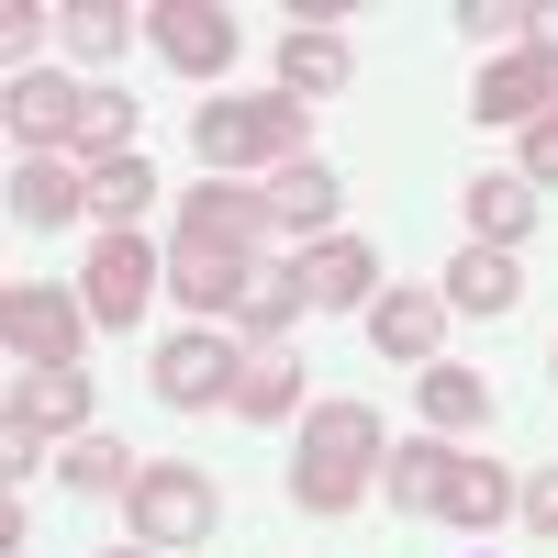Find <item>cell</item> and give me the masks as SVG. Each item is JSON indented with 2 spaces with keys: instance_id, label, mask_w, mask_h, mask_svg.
Here are the masks:
<instances>
[{
  "instance_id": "obj_25",
  "label": "cell",
  "mask_w": 558,
  "mask_h": 558,
  "mask_svg": "<svg viewBox=\"0 0 558 558\" xmlns=\"http://www.w3.org/2000/svg\"><path fill=\"white\" fill-rule=\"evenodd\" d=\"M57 34H68V57H89V68H112L123 45H134V23L112 12V0H78V12H57Z\"/></svg>"
},
{
  "instance_id": "obj_29",
  "label": "cell",
  "mask_w": 558,
  "mask_h": 558,
  "mask_svg": "<svg viewBox=\"0 0 558 558\" xmlns=\"http://www.w3.org/2000/svg\"><path fill=\"white\" fill-rule=\"evenodd\" d=\"M525 179H536V191H558V112L525 123Z\"/></svg>"
},
{
  "instance_id": "obj_9",
  "label": "cell",
  "mask_w": 558,
  "mask_h": 558,
  "mask_svg": "<svg viewBox=\"0 0 558 558\" xmlns=\"http://www.w3.org/2000/svg\"><path fill=\"white\" fill-rule=\"evenodd\" d=\"M12 146H78V123H89V89H68L57 68H12Z\"/></svg>"
},
{
  "instance_id": "obj_1",
  "label": "cell",
  "mask_w": 558,
  "mask_h": 558,
  "mask_svg": "<svg viewBox=\"0 0 558 558\" xmlns=\"http://www.w3.org/2000/svg\"><path fill=\"white\" fill-rule=\"evenodd\" d=\"M380 492L402 502V514H436V525H502L514 514V481L492 470V458H458L447 436H413V447H391L380 458Z\"/></svg>"
},
{
  "instance_id": "obj_27",
  "label": "cell",
  "mask_w": 558,
  "mask_h": 558,
  "mask_svg": "<svg viewBox=\"0 0 558 558\" xmlns=\"http://www.w3.org/2000/svg\"><path fill=\"white\" fill-rule=\"evenodd\" d=\"M291 313H302V268H257V279H246V302H235L246 336H279Z\"/></svg>"
},
{
  "instance_id": "obj_16",
  "label": "cell",
  "mask_w": 558,
  "mask_h": 558,
  "mask_svg": "<svg viewBox=\"0 0 558 558\" xmlns=\"http://www.w3.org/2000/svg\"><path fill=\"white\" fill-rule=\"evenodd\" d=\"M368 336H380V357H436L447 291H380V302H368Z\"/></svg>"
},
{
  "instance_id": "obj_11",
  "label": "cell",
  "mask_w": 558,
  "mask_h": 558,
  "mask_svg": "<svg viewBox=\"0 0 558 558\" xmlns=\"http://www.w3.org/2000/svg\"><path fill=\"white\" fill-rule=\"evenodd\" d=\"M525 235H536V179H525V168L470 179V246H502V257H514Z\"/></svg>"
},
{
  "instance_id": "obj_19",
  "label": "cell",
  "mask_w": 558,
  "mask_h": 558,
  "mask_svg": "<svg viewBox=\"0 0 558 558\" xmlns=\"http://www.w3.org/2000/svg\"><path fill=\"white\" fill-rule=\"evenodd\" d=\"M279 89L291 101H324V89H347V34H279Z\"/></svg>"
},
{
  "instance_id": "obj_30",
  "label": "cell",
  "mask_w": 558,
  "mask_h": 558,
  "mask_svg": "<svg viewBox=\"0 0 558 558\" xmlns=\"http://www.w3.org/2000/svg\"><path fill=\"white\" fill-rule=\"evenodd\" d=\"M514 514H525L536 536H558V470H536V481H514Z\"/></svg>"
},
{
  "instance_id": "obj_15",
  "label": "cell",
  "mask_w": 558,
  "mask_h": 558,
  "mask_svg": "<svg viewBox=\"0 0 558 558\" xmlns=\"http://www.w3.org/2000/svg\"><path fill=\"white\" fill-rule=\"evenodd\" d=\"M380 291V257H368L357 235H324L313 257H302V302H324V313H347V302H368Z\"/></svg>"
},
{
  "instance_id": "obj_13",
  "label": "cell",
  "mask_w": 558,
  "mask_h": 558,
  "mask_svg": "<svg viewBox=\"0 0 558 558\" xmlns=\"http://www.w3.org/2000/svg\"><path fill=\"white\" fill-rule=\"evenodd\" d=\"M246 279H257V257H223V246H179V257H168V291L191 302L202 324H213V313H235V302H246Z\"/></svg>"
},
{
  "instance_id": "obj_10",
  "label": "cell",
  "mask_w": 558,
  "mask_h": 558,
  "mask_svg": "<svg viewBox=\"0 0 558 558\" xmlns=\"http://www.w3.org/2000/svg\"><path fill=\"white\" fill-rule=\"evenodd\" d=\"M146 34H157V57H168L179 78H213L223 57H235V23H223L213 0H157V12H146Z\"/></svg>"
},
{
  "instance_id": "obj_20",
  "label": "cell",
  "mask_w": 558,
  "mask_h": 558,
  "mask_svg": "<svg viewBox=\"0 0 558 558\" xmlns=\"http://www.w3.org/2000/svg\"><path fill=\"white\" fill-rule=\"evenodd\" d=\"M336 202H347V191H336V168H313V157L268 179V213L291 223V235H324V223H336Z\"/></svg>"
},
{
  "instance_id": "obj_12",
  "label": "cell",
  "mask_w": 558,
  "mask_h": 558,
  "mask_svg": "<svg viewBox=\"0 0 558 558\" xmlns=\"http://www.w3.org/2000/svg\"><path fill=\"white\" fill-rule=\"evenodd\" d=\"M470 112H481V123H536V112H558V68H536V57H492L481 89H470Z\"/></svg>"
},
{
  "instance_id": "obj_14",
  "label": "cell",
  "mask_w": 558,
  "mask_h": 558,
  "mask_svg": "<svg viewBox=\"0 0 558 558\" xmlns=\"http://www.w3.org/2000/svg\"><path fill=\"white\" fill-rule=\"evenodd\" d=\"M436 291H447V313H514L525 302V268L502 246H458V268L436 279Z\"/></svg>"
},
{
  "instance_id": "obj_3",
  "label": "cell",
  "mask_w": 558,
  "mask_h": 558,
  "mask_svg": "<svg viewBox=\"0 0 558 558\" xmlns=\"http://www.w3.org/2000/svg\"><path fill=\"white\" fill-rule=\"evenodd\" d=\"M302 101L291 89H257V101H213V112H191V146H202V168H302Z\"/></svg>"
},
{
  "instance_id": "obj_7",
  "label": "cell",
  "mask_w": 558,
  "mask_h": 558,
  "mask_svg": "<svg viewBox=\"0 0 558 558\" xmlns=\"http://www.w3.org/2000/svg\"><path fill=\"white\" fill-rule=\"evenodd\" d=\"M268 223H279L268 191H246V179H202V191L179 202V246H223V257H246Z\"/></svg>"
},
{
  "instance_id": "obj_26",
  "label": "cell",
  "mask_w": 558,
  "mask_h": 558,
  "mask_svg": "<svg viewBox=\"0 0 558 558\" xmlns=\"http://www.w3.org/2000/svg\"><path fill=\"white\" fill-rule=\"evenodd\" d=\"M134 470H146V458H134L123 436H78L68 447V492H134Z\"/></svg>"
},
{
  "instance_id": "obj_28",
  "label": "cell",
  "mask_w": 558,
  "mask_h": 558,
  "mask_svg": "<svg viewBox=\"0 0 558 558\" xmlns=\"http://www.w3.org/2000/svg\"><path fill=\"white\" fill-rule=\"evenodd\" d=\"M458 23H470V34H536V12H514V0H458Z\"/></svg>"
},
{
  "instance_id": "obj_5",
  "label": "cell",
  "mask_w": 558,
  "mask_h": 558,
  "mask_svg": "<svg viewBox=\"0 0 558 558\" xmlns=\"http://www.w3.org/2000/svg\"><path fill=\"white\" fill-rule=\"evenodd\" d=\"M235 347H223L213 336V324H191V336H168L157 347V368H146V380H157V402H179V413H202V402H235Z\"/></svg>"
},
{
  "instance_id": "obj_32",
  "label": "cell",
  "mask_w": 558,
  "mask_h": 558,
  "mask_svg": "<svg viewBox=\"0 0 558 558\" xmlns=\"http://www.w3.org/2000/svg\"><path fill=\"white\" fill-rule=\"evenodd\" d=\"M123 558H157V547H123Z\"/></svg>"
},
{
  "instance_id": "obj_24",
  "label": "cell",
  "mask_w": 558,
  "mask_h": 558,
  "mask_svg": "<svg viewBox=\"0 0 558 558\" xmlns=\"http://www.w3.org/2000/svg\"><path fill=\"white\" fill-rule=\"evenodd\" d=\"M78 157H89V168H123V157H134V101H123V89H89Z\"/></svg>"
},
{
  "instance_id": "obj_22",
  "label": "cell",
  "mask_w": 558,
  "mask_h": 558,
  "mask_svg": "<svg viewBox=\"0 0 558 558\" xmlns=\"http://www.w3.org/2000/svg\"><path fill=\"white\" fill-rule=\"evenodd\" d=\"M481 413H492V380H481V368H425V425H436V436H470Z\"/></svg>"
},
{
  "instance_id": "obj_17",
  "label": "cell",
  "mask_w": 558,
  "mask_h": 558,
  "mask_svg": "<svg viewBox=\"0 0 558 558\" xmlns=\"http://www.w3.org/2000/svg\"><path fill=\"white\" fill-rule=\"evenodd\" d=\"M12 425H34V436H78V425H89V380H78V368H34V380L12 391Z\"/></svg>"
},
{
  "instance_id": "obj_21",
  "label": "cell",
  "mask_w": 558,
  "mask_h": 558,
  "mask_svg": "<svg viewBox=\"0 0 558 558\" xmlns=\"http://www.w3.org/2000/svg\"><path fill=\"white\" fill-rule=\"evenodd\" d=\"M12 213L23 223H68V213H89V179H68L57 157H23L12 168Z\"/></svg>"
},
{
  "instance_id": "obj_6",
  "label": "cell",
  "mask_w": 558,
  "mask_h": 558,
  "mask_svg": "<svg viewBox=\"0 0 558 558\" xmlns=\"http://www.w3.org/2000/svg\"><path fill=\"white\" fill-rule=\"evenodd\" d=\"M78 324H89V302H68V291H23L0 302V347L12 357H34V368H78Z\"/></svg>"
},
{
  "instance_id": "obj_4",
  "label": "cell",
  "mask_w": 558,
  "mask_h": 558,
  "mask_svg": "<svg viewBox=\"0 0 558 558\" xmlns=\"http://www.w3.org/2000/svg\"><path fill=\"white\" fill-rule=\"evenodd\" d=\"M123 502H134V536H146V547H191V536H213V514H223L191 458H146Z\"/></svg>"
},
{
  "instance_id": "obj_18",
  "label": "cell",
  "mask_w": 558,
  "mask_h": 558,
  "mask_svg": "<svg viewBox=\"0 0 558 558\" xmlns=\"http://www.w3.org/2000/svg\"><path fill=\"white\" fill-rule=\"evenodd\" d=\"M235 413H246V425H279V413H302V357H291V347H257V357L235 368Z\"/></svg>"
},
{
  "instance_id": "obj_31",
  "label": "cell",
  "mask_w": 558,
  "mask_h": 558,
  "mask_svg": "<svg viewBox=\"0 0 558 558\" xmlns=\"http://www.w3.org/2000/svg\"><path fill=\"white\" fill-rule=\"evenodd\" d=\"M525 57H536V68H558V12H536V34H525Z\"/></svg>"
},
{
  "instance_id": "obj_23",
  "label": "cell",
  "mask_w": 558,
  "mask_h": 558,
  "mask_svg": "<svg viewBox=\"0 0 558 558\" xmlns=\"http://www.w3.org/2000/svg\"><path fill=\"white\" fill-rule=\"evenodd\" d=\"M157 202V179L146 157H123V168H89V213H101V235H134V213Z\"/></svg>"
},
{
  "instance_id": "obj_2",
  "label": "cell",
  "mask_w": 558,
  "mask_h": 558,
  "mask_svg": "<svg viewBox=\"0 0 558 558\" xmlns=\"http://www.w3.org/2000/svg\"><path fill=\"white\" fill-rule=\"evenodd\" d=\"M380 413H357V402H313L302 413V458H291V502L302 514H347V502L380 481Z\"/></svg>"
},
{
  "instance_id": "obj_8",
  "label": "cell",
  "mask_w": 558,
  "mask_h": 558,
  "mask_svg": "<svg viewBox=\"0 0 558 558\" xmlns=\"http://www.w3.org/2000/svg\"><path fill=\"white\" fill-rule=\"evenodd\" d=\"M157 279H168V268L134 246V235H101V257L78 268V302H89V324H112V336H123V324L157 302Z\"/></svg>"
}]
</instances>
